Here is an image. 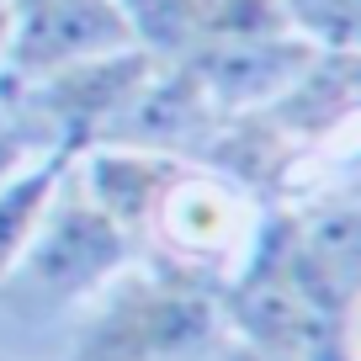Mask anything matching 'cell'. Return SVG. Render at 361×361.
Listing matches in <instances>:
<instances>
[{"mask_svg":"<svg viewBox=\"0 0 361 361\" xmlns=\"http://www.w3.org/2000/svg\"><path fill=\"white\" fill-rule=\"evenodd\" d=\"M224 329V287L149 255L80 329L69 361H192Z\"/></svg>","mask_w":361,"mask_h":361,"instance_id":"obj_1","label":"cell"},{"mask_svg":"<svg viewBox=\"0 0 361 361\" xmlns=\"http://www.w3.org/2000/svg\"><path fill=\"white\" fill-rule=\"evenodd\" d=\"M266 213L271 202H260L255 192L234 186L228 176L197 165V159H180L165 192L149 207V224L138 239L149 245L154 260H170L228 293V282L250 266L260 234H266Z\"/></svg>","mask_w":361,"mask_h":361,"instance_id":"obj_2","label":"cell"},{"mask_svg":"<svg viewBox=\"0 0 361 361\" xmlns=\"http://www.w3.org/2000/svg\"><path fill=\"white\" fill-rule=\"evenodd\" d=\"M133 260V239L90 202L85 192L59 186L43 228L32 234L22 266L0 282L6 303H37V308H64L75 298H90L112 282L117 271Z\"/></svg>","mask_w":361,"mask_h":361,"instance_id":"obj_3","label":"cell"},{"mask_svg":"<svg viewBox=\"0 0 361 361\" xmlns=\"http://www.w3.org/2000/svg\"><path fill=\"white\" fill-rule=\"evenodd\" d=\"M133 43L138 37L117 0H11V43L0 80H37L48 69L102 59Z\"/></svg>","mask_w":361,"mask_h":361,"instance_id":"obj_4","label":"cell"},{"mask_svg":"<svg viewBox=\"0 0 361 361\" xmlns=\"http://www.w3.org/2000/svg\"><path fill=\"white\" fill-rule=\"evenodd\" d=\"M314 54L319 48L287 32V37H260V43H186L176 54V64L202 85V96L218 112L234 117L276 102Z\"/></svg>","mask_w":361,"mask_h":361,"instance_id":"obj_5","label":"cell"},{"mask_svg":"<svg viewBox=\"0 0 361 361\" xmlns=\"http://www.w3.org/2000/svg\"><path fill=\"white\" fill-rule=\"evenodd\" d=\"M361 106V59L356 54H314L303 75L276 96V102L255 106L282 128L298 149H324L350 138Z\"/></svg>","mask_w":361,"mask_h":361,"instance_id":"obj_6","label":"cell"},{"mask_svg":"<svg viewBox=\"0 0 361 361\" xmlns=\"http://www.w3.org/2000/svg\"><path fill=\"white\" fill-rule=\"evenodd\" d=\"M75 154L80 149L54 144V149H43L32 165H22L11 180H0V282L22 266V255H27V245H32V234L43 228L59 186H64L69 170H75Z\"/></svg>","mask_w":361,"mask_h":361,"instance_id":"obj_7","label":"cell"},{"mask_svg":"<svg viewBox=\"0 0 361 361\" xmlns=\"http://www.w3.org/2000/svg\"><path fill=\"white\" fill-rule=\"evenodd\" d=\"M287 32L282 0H192V43H260Z\"/></svg>","mask_w":361,"mask_h":361,"instance_id":"obj_8","label":"cell"},{"mask_svg":"<svg viewBox=\"0 0 361 361\" xmlns=\"http://www.w3.org/2000/svg\"><path fill=\"white\" fill-rule=\"evenodd\" d=\"M293 37L319 54H356L361 43V0H282Z\"/></svg>","mask_w":361,"mask_h":361,"instance_id":"obj_9","label":"cell"},{"mask_svg":"<svg viewBox=\"0 0 361 361\" xmlns=\"http://www.w3.org/2000/svg\"><path fill=\"white\" fill-rule=\"evenodd\" d=\"M43 154V144H37L32 133H27V123L11 112V106L0 102V180H11L22 165H32V159Z\"/></svg>","mask_w":361,"mask_h":361,"instance_id":"obj_10","label":"cell"},{"mask_svg":"<svg viewBox=\"0 0 361 361\" xmlns=\"http://www.w3.org/2000/svg\"><path fill=\"white\" fill-rule=\"evenodd\" d=\"M6 43H11V6H0V64H6Z\"/></svg>","mask_w":361,"mask_h":361,"instance_id":"obj_11","label":"cell"},{"mask_svg":"<svg viewBox=\"0 0 361 361\" xmlns=\"http://www.w3.org/2000/svg\"><path fill=\"white\" fill-rule=\"evenodd\" d=\"M0 6H11V0H0Z\"/></svg>","mask_w":361,"mask_h":361,"instance_id":"obj_12","label":"cell"}]
</instances>
